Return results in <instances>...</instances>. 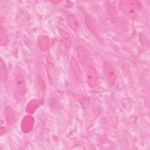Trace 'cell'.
Listing matches in <instances>:
<instances>
[{"label":"cell","mask_w":150,"mask_h":150,"mask_svg":"<svg viewBox=\"0 0 150 150\" xmlns=\"http://www.w3.org/2000/svg\"><path fill=\"white\" fill-rule=\"evenodd\" d=\"M120 6L121 11L130 19L137 17L141 8L139 2L136 1H122L120 2Z\"/></svg>","instance_id":"1"},{"label":"cell","mask_w":150,"mask_h":150,"mask_svg":"<svg viewBox=\"0 0 150 150\" xmlns=\"http://www.w3.org/2000/svg\"><path fill=\"white\" fill-rule=\"evenodd\" d=\"M13 84L15 91L19 95L23 96L26 92L27 87L25 77L22 72L17 71L13 74Z\"/></svg>","instance_id":"2"},{"label":"cell","mask_w":150,"mask_h":150,"mask_svg":"<svg viewBox=\"0 0 150 150\" xmlns=\"http://www.w3.org/2000/svg\"><path fill=\"white\" fill-rule=\"evenodd\" d=\"M104 71L108 84L113 86L116 82L117 76L112 64L109 62H105L104 65Z\"/></svg>","instance_id":"3"},{"label":"cell","mask_w":150,"mask_h":150,"mask_svg":"<svg viewBox=\"0 0 150 150\" xmlns=\"http://www.w3.org/2000/svg\"><path fill=\"white\" fill-rule=\"evenodd\" d=\"M86 76L88 86L90 87H94L97 81V73L96 69L92 66H88L86 71Z\"/></svg>","instance_id":"4"},{"label":"cell","mask_w":150,"mask_h":150,"mask_svg":"<svg viewBox=\"0 0 150 150\" xmlns=\"http://www.w3.org/2000/svg\"><path fill=\"white\" fill-rule=\"evenodd\" d=\"M65 18L67 25L72 30L74 31H77L79 29L80 25L79 22L73 14L69 12H66L65 13Z\"/></svg>","instance_id":"5"},{"label":"cell","mask_w":150,"mask_h":150,"mask_svg":"<svg viewBox=\"0 0 150 150\" xmlns=\"http://www.w3.org/2000/svg\"><path fill=\"white\" fill-rule=\"evenodd\" d=\"M34 120L32 117L26 116L22 120L21 124L22 130L25 132H30L33 126Z\"/></svg>","instance_id":"6"},{"label":"cell","mask_w":150,"mask_h":150,"mask_svg":"<svg viewBox=\"0 0 150 150\" xmlns=\"http://www.w3.org/2000/svg\"><path fill=\"white\" fill-rule=\"evenodd\" d=\"M105 10L109 19L111 22L115 21L117 18V13H116V11L114 5L110 4V2H106Z\"/></svg>","instance_id":"7"},{"label":"cell","mask_w":150,"mask_h":150,"mask_svg":"<svg viewBox=\"0 0 150 150\" xmlns=\"http://www.w3.org/2000/svg\"><path fill=\"white\" fill-rule=\"evenodd\" d=\"M70 67L71 69V70L74 74L75 77L78 79H81V71L80 70V68L79 66V64L76 60L74 59H72L70 61Z\"/></svg>","instance_id":"8"},{"label":"cell","mask_w":150,"mask_h":150,"mask_svg":"<svg viewBox=\"0 0 150 150\" xmlns=\"http://www.w3.org/2000/svg\"><path fill=\"white\" fill-rule=\"evenodd\" d=\"M60 34L63 37L65 46H66L67 47H70V46H71V38L69 35L66 31L62 29L60 30Z\"/></svg>","instance_id":"9"},{"label":"cell","mask_w":150,"mask_h":150,"mask_svg":"<svg viewBox=\"0 0 150 150\" xmlns=\"http://www.w3.org/2000/svg\"><path fill=\"white\" fill-rule=\"evenodd\" d=\"M1 77L3 82H5L7 79V71L5 63L2 59L1 60Z\"/></svg>","instance_id":"10"},{"label":"cell","mask_w":150,"mask_h":150,"mask_svg":"<svg viewBox=\"0 0 150 150\" xmlns=\"http://www.w3.org/2000/svg\"><path fill=\"white\" fill-rule=\"evenodd\" d=\"M8 42V36L5 29H1V43L2 45H5Z\"/></svg>","instance_id":"11"},{"label":"cell","mask_w":150,"mask_h":150,"mask_svg":"<svg viewBox=\"0 0 150 150\" xmlns=\"http://www.w3.org/2000/svg\"><path fill=\"white\" fill-rule=\"evenodd\" d=\"M38 106V102L37 101H36L35 100L32 101L29 103V105H28L27 108H26V110L29 113H33L35 111V110H36V108H37Z\"/></svg>","instance_id":"12"},{"label":"cell","mask_w":150,"mask_h":150,"mask_svg":"<svg viewBox=\"0 0 150 150\" xmlns=\"http://www.w3.org/2000/svg\"><path fill=\"white\" fill-rule=\"evenodd\" d=\"M39 40L41 42H43V44L40 46V47H42V49L46 48V46H47V43H48V40H47V37L43 36L40 38V39Z\"/></svg>","instance_id":"13"}]
</instances>
